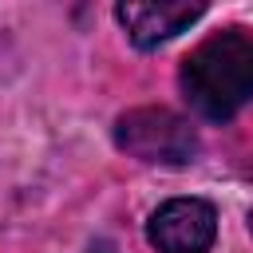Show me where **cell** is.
I'll list each match as a JSON object with an SVG mask.
<instances>
[{"mask_svg": "<svg viewBox=\"0 0 253 253\" xmlns=\"http://www.w3.org/2000/svg\"><path fill=\"white\" fill-rule=\"evenodd\" d=\"M182 91L190 107L213 123L233 119L253 99V40L245 32H217L182 63Z\"/></svg>", "mask_w": 253, "mask_h": 253, "instance_id": "6da1fadb", "label": "cell"}, {"mask_svg": "<svg viewBox=\"0 0 253 253\" xmlns=\"http://www.w3.org/2000/svg\"><path fill=\"white\" fill-rule=\"evenodd\" d=\"M115 142L138 158V162H158V166H186L198 154V134L194 126L166 111V107H138L126 111L115 126Z\"/></svg>", "mask_w": 253, "mask_h": 253, "instance_id": "7a4b0ae2", "label": "cell"}, {"mask_svg": "<svg viewBox=\"0 0 253 253\" xmlns=\"http://www.w3.org/2000/svg\"><path fill=\"white\" fill-rule=\"evenodd\" d=\"M146 237L158 253H206L217 237V213L202 198H170L150 213Z\"/></svg>", "mask_w": 253, "mask_h": 253, "instance_id": "3957f363", "label": "cell"}, {"mask_svg": "<svg viewBox=\"0 0 253 253\" xmlns=\"http://www.w3.org/2000/svg\"><path fill=\"white\" fill-rule=\"evenodd\" d=\"M119 24L134 47H158L206 16V4H119Z\"/></svg>", "mask_w": 253, "mask_h": 253, "instance_id": "277c9868", "label": "cell"}]
</instances>
